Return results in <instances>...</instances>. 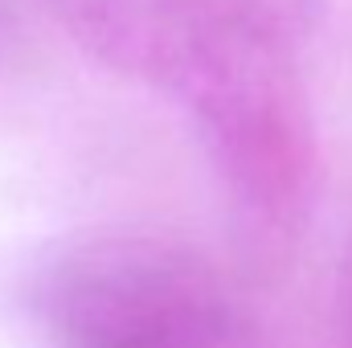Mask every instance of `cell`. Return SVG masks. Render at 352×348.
<instances>
[{"mask_svg":"<svg viewBox=\"0 0 352 348\" xmlns=\"http://www.w3.org/2000/svg\"><path fill=\"white\" fill-rule=\"evenodd\" d=\"M115 74L188 119L230 213L258 259L299 238L320 140L295 37L270 0H41Z\"/></svg>","mask_w":352,"mask_h":348,"instance_id":"6da1fadb","label":"cell"},{"mask_svg":"<svg viewBox=\"0 0 352 348\" xmlns=\"http://www.w3.org/2000/svg\"><path fill=\"white\" fill-rule=\"evenodd\" d=\"M25 307L45 348H258L213 262L140 230L54 242L29 270Z\"/></svg>","mask_w":352,"mask_h":348,"instance_id":"7a4b0ae2","label":"cell"},{"mask_svg":"<svg viewBox=\"0 0 352 348\" xmlns=\"http://www.w3.org/2000/svg\"><path fill=\"white\" fill-rule=\"evenodd\" d=\"M336 332H340V348H352V238L340 262V283H336Z\"/></svg>","mask_w":352,"mask_h":348,"instance_id":"3957f363","label":"cell"}]
</instances>
